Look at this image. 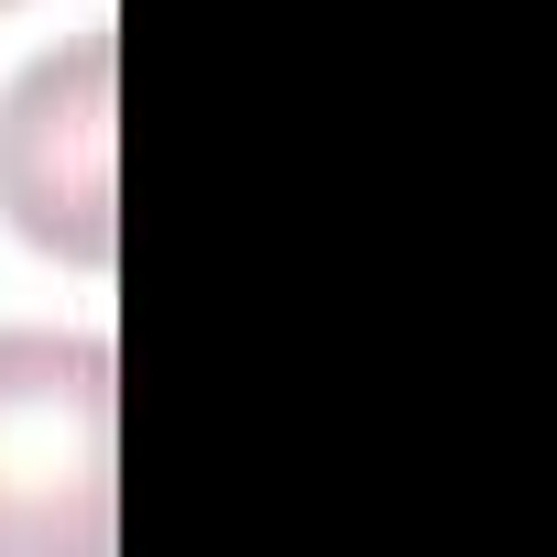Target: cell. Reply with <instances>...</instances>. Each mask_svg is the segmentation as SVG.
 <instances>
[{
    "mask_svg": "<svg viewBox=\"0 0 557 557\" xmlns=\"http://www.w3.org/2000/svg\"><path fill=\"white\" fill-rule=\"evenodd\" d=\"M0 12H12V0H0Z\"/></svg>",
    "mask_w": 557,
    "mask_h": 557,
    "instance_id": "3",
    "label": "cell"
},
{
    "mask_svg": "<svg viewBox=\"0 0 557 557\" xmlns=\"http://www.w3.org/2000/svg\"><path fill=\"white\" fill-rule=\"evenodd\" d=\"M110 339L0 329V557H110Z\"/></svg>",
    "mask_w": 557,
    "mask_h": 557,
    "instance_id": "1",
    "label": "cell"
},
{
    "mask_svg": "<svg viewBox=\"0 0 557 557\" xmlns=\"http://www.w3.org/2000/svg\"><path fill=\"white\" fill-rule=\"evenodd\" d=\"M110 34H77L66 55H34L0 99V219L55 262H110L121 208H110Z\"/></svg>",
    "mask_w": 557,
    "mask_h": 557,
    "instance_id": "2",
    "label": "cell"
}]
</instances>
